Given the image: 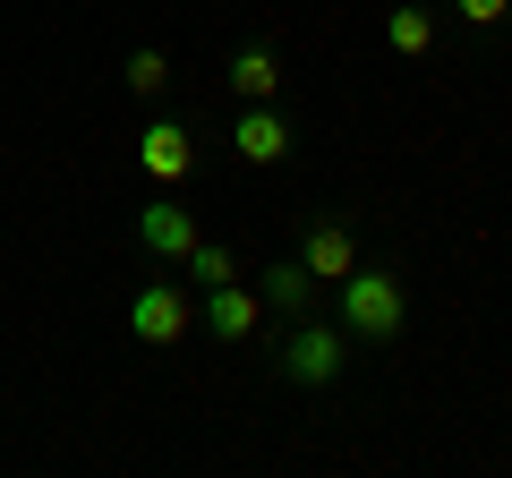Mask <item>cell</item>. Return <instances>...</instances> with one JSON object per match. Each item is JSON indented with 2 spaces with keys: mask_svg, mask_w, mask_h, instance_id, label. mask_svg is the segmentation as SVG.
Segmentation results:
<instances>
[{
  "mask_svg": "<svg viewBox=\"0 0 512 478\" xmlns=\"http://www.w3.org/2000/svg\"><path fill=\"white\" fill-rule=\"evenodd\" d=\"M333 325L350 333V342H402L410 333V282L393 274V265H350L342 282H333Z\"/></svg>",
  "mask_w": 512,
  "mask_h": 478,
  "instance_id": "obj_1",
  "label": "cell"
},
{
  "mask_svg": "<svg viewBox=\"0 0 512 478\" xmlns=\"http://www.w3.org/2000/svg\"><path fill=\"white\" fill-rule=\"evenodd\" d=\"M342 368H350V333L342 325H325V316H291V333H282V350H274V376L291 393H333L342 385Z\"/></svg>",
  "mask_w": 512,
  "mask_h": 478,
  "instance_id": "obj_2",
  "label": "cell"
},
{
  "mask_svg": "<svg viewBox=\"0 0 512 478\" xmlns=\"http://www.w3.org/2000/svg\"><path fill=\"white\" fill-rule=\"evenodd\" d=\"M128 333L146 350H180L188 333H197V299H188L180 282H137V291H128Z\"/></svg>",
  "mask_w": 512,
  "mask_h": 478,
  "instance_id": "obj_3",
  "label": "cell"
},
{
  "mask_svg": "<svg viewBox=\"0 0 512 478\" xmlns=\"http://www.w3.org/2000/svg\"><path fill=\"white\" fill-rule=\"evenodd\" d=\"M128 239H137L154 265H180L188 248L205 239V222H197V205H180V197H146V205H137V222H128Z\"/></svg>",
  "mask_w": 512,
  "mask_h": 478,
  "instance_id": "obj_4",
  "label": "cell"
},
{
  "mask_svg": "<svg viewBox=\"0 0 512 478\" xmlns=\"http://www.w3.org/2000/svg\"><path fill=\"white\" fill-rule=\"evenodd\" d=\"M137 171H146L154 188H180L188 171H197V129L171 120V111H154L146 129H137Z\"/></svg>",
  "mask_w": 512,
  "mask_h": 478,
  "instance_id": "obj_5",
  "label": "cell"
},
{
  "mask_svg": "<svg viewBox=\"0 0 512 478\" xmlns=\"http://www.w3.org/2000/svg\"><path fill=\"white\" fill-rule=\"evenodd\" d=\"M291 111L282 103H239V120H231V154L239 163H256V171H274V163H291Z\"/></svg>",
  "mask_w": 512,
  "mask_h": 478,
  "instance_id": "obj_6",
  "label": "cell"
},
{
  "mask_svg": "<svg viewBox=\"0 0 512 478\" xmlns=\"http://www.w3.org/2000/svg\"><path fill=\"white\" fill-rule=\"evenodd\" d=\"M197 325L214 333V342H256V333H265V299H256V282H214V291L197 299Z\"/></svg>",
  "mask_w": 512,
  "mask_h": 478,
  "instance_id": "obj_7",
  "label": "cell"
},
{
  "mask_svg": "<svg viewBox=\"0 0 512 478\" xmlns=\"http://www.w3.org/2000/svg\"><path fill=\"white\" fill-rule=\"evenodd\" d=\"M299 265H308L316 282H342L350 265H359V231H350L342 214H308V231H299V248H291Z\"/></svg>",
  "mask_w": 512,
  "mask_h": 478,
  "instance_id": "obj_8",
  "label": "cell"
},
{
  "mask_svg": "<svg viewBox=\"0 0 512 478\" xmlns=\"http://www.w3.org/2000/svg\"><path fill=\"white\" fill-rule=\"evenodd\" d=\"M222 86H231L239 103H274V94L291 86V69H282V52H274V43H239V52L222 60Z\"/></svg>",
  "mask_w": 512,
  "mask_h": 478,
  "instance_id": "obj_9",
  "label": "cell"
},
{
  "mask_svg": "<svg viewBox=\"0 0 512 478\" xmlns=\"http://www.w3.org/2000/svg\"><path fill=\"white\" fill-rule=\"evenodd\" d=\"M316 291H325V282H316L299 257L256 265V299H265V316H282V325H291V316H308V308H316Z\"/></svg>",
  "mask_w": 512,
  "mask_h": 478,
  "instance_id": "obj_10",
  "label": "cell"
},
{
  "mask_svg": "<svg viewBox=\"0 0 512 478\" xmlns=\"http://www.w3.org/2000/svg\"><path fill=\"white\" fill-rule=\"evenodd\" d=\"M384 43H393L402 60H427V52H436V9H419V0L384 9Z\"/></svg>",
  "mask_w": 512,
  "mask_h": 478,
  "instance_id": "obj_11",
  "label": "cell"
},
{
  "mask_svg": "<svg viewBox=\"0 0 512 478\" xmlns=\"http://www.w3.org/2000/svg\"><path fill=\"white\" fill-rule=\"evenodd\" d=\"M120 86L137 94V103H163V94H171V60L154 52V43H137V52L120 60Z\"/></svg>",
  "mask_w": 512,
  "mask_h": 478,
  "instance_id": "obj_12",
  "label": "cell"
},
{
  "mask_svg": "<svg viewBox=\"0 0 512 478\" xmlns=\"http://www.w3.org/2000/svg\"><path fill=\"white\" fill-rule=\"evenodd\" d=\"M180 265L205 282V291H214V282H239V257H231V248H214V239H197V248H188Z\"/></svg>",
  "mask_w": 512,
  "mask_h": 478,
  "instance_id": "obj_13",
  "label": "cell"
},
{
  "mask_svg": "<svg viewBox=\"0 0 512 478\" xmlns=\"http://www.w3.org/2000/svg\"><path fill=\"white\" fill-rule=\"evenodd\" d=\"M436 9H453L470 35H495V26H512V0H436Z\"/></svg>",
  "mask_w": 512,
  "mask_h": 478,
  "instance_id": "obj_14",
  "label": "cell"
}]
</instances>
